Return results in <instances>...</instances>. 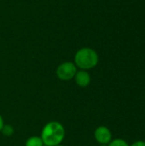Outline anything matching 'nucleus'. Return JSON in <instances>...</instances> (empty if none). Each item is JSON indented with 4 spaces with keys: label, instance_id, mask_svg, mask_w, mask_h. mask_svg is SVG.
<instances>
[{
    "label": "nucleus",
    "instance_id": "1",
    "mask_svg": "<svg viewBox=\"0 0 145 146\" xmlns=\"http://www.w3.org/2000/svg\"><path fill=\"white\" fill-rule=\"evenodd\" d=\"M65 137V128L58 121H50L44 125L41 131L40 138L45 146L61 145Z\"/></svg>",
    "mask_w": 145,
    "mask_h": 146
},
{
    "label": "nucleus",
    "instance_id": "2",
    "mask_svg": "<svg viewBox=\"0 0 145 146\" xmlns=\"http://www.w3.org/2000/svg\"><path fill=\"white\" fill-rule=\"evenodd\" d=\"M98 55L91 48L84 47L79 49L74 56V64L82 70H89L95 68L98 63Z\"/></svg>",
    "mask_w": 145,
    "mask_h": 146
},
{
    "label": "nucleus",
    "instance_id": "3",
    "mask_svg": "<svg viewBox=\"0 0 145 146\" xmlns=\"http://www.w3.org/2000/svg\"><path fill=\"white\" fill-rule=\"evenodd\" d=\"M77 71V67L74 62H64L57 67L56 74L59 80L67 81L73 79Z\"/></svg>",
    "mask_w": 145,
    "mask_h": 146
},
{
    "label": "nucleus",
    "instance_id": "4",
    "mask_svg": "<svg viewBox=\"0 0 145 146\" xmlns=\"http://www.w3.org/2000/svg\"><path fill=\"white\" fill-rule=\"evenodd\" d=\"M94 138L100 145H109L112 140V133L110 130L104 126H100L94 132Z\"/></svg>",
    "mask_w": 145,
    "mask_h": 146
},
{
    "label": "nucleus",
    "instance_id": "5",
    "mask_svg": "<svg viewBox=\"0 0 145 146\" xmlns=\"http://www.w3.org/2000/svg\"><path fill=\"white\" fill-rule=\"evenodd\" d=\"M74 80L75 83L79 86V87H86L90 85L91 83V75L86 70H79L76 72L75 76H74Z\"/></svg>",
    "mask_w": 145,
    "mask_h": 146
},
{
    "label": "nucleus",
    "instance_id": "6",
    "mask_svg": "<svg viewBox=\"0 0 145 146\" xmlns=\"http://www.w3.org/2000/svg\"><path fill=\"white\" fill-rule=\"evenodd\" d=\"M25 146H44V143L40 137L32 136L26 139Z\"/></svg>",
    "mask_w": 145,
    "mask_h": 146
},
{
    "label": "nucleus",
    "instance_id": "7",
    "mask_svg": "<svg viewBox=\"0 0 145 146\" xmlns=\"http://www.w3.org/2000/svg\"><path fill=\"white\" fill-rule=\"evenodd\" d=\"M1 133L4 135V136H11L14 133V127L11 125H3Z\"/></svg>",
    "mask_w": 145,
    "mask_h": 146
},
{
    "label": "nucleus",
    "instance_id": "8",
    "mask_svg": "<svg viewBox=\"0 0 145 146\" xmlns=\"http://www.w3.org/2000/svg\"><path fill=\"white\" fill-rule=\"evenodd\" d=\"M108 146H129L128 143L121 139H115L110 141Z\"/></svg>",
    "mask_w": 145,
    "mask_h": 146
},
{
    "label": "nucleus",
    "instance_id": "9",
    "mask_svg": "<svg viewBox=\"0 0 145 146\" xmlns=\"http://www.w3.org/2000/svg\"><path fill=\"white\" fill-rule=\"evenodd\" d=\"M131 146H145L144 141H136Z\"/></svg>",
    "mask_w": 145,
    "mask_h": 146
},
{
    "label": "nucleus",
    "instance_id": "10",
    "mask_svg": "<svg viewBox=\"0 0 145 146\" xmlns=\"http://www.w3.org/2000/svg\"><path fill=\"white\" fill-rule=\"evenodd\" d=\"M3 125H4L3 119L2 115H0V132H1V130H2V128H3Z\"/></svg>",
    "mask_w": 145,
    "mask_h": 146
},
{
    "label": "nucleus",
    "instance_id": "11",
    "mask_svg": "<svg viewBox=\"0 0 145 146\" xmlns=\"http://www.w3.org/2000/svg\"><path fill=\"white\" fill-rule=\"evenodd\" d=\"M101 146H108L107 145H101Z\"/></svg>",
    "mask_w": 145,
    "mask_h": 146
},
{
    "label": "nucleus",
    "instance_id": "12",
    "mask_svg": "<svg viewBox=\"0 0 145 146\" xmlns=\"http://www.w3.org/2000/svg\"><path fill=\"white\" fill-rule=\"evenodd\" d=\"M56 146H64V145H56Z\"/></svg>",
    "mask_w": 145,
    "mask_h": 146
}]
</instances>
